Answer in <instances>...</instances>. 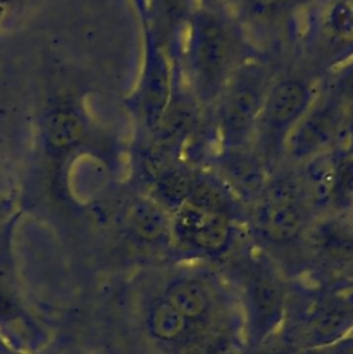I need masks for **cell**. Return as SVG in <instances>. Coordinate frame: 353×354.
Here are the masks:
<instances>
[{"instance_id":"cell-17","label":"cell","mask_w":353,"mask_h":354,"mask_svg":"<svg viewBox=\"0 0 353 354\" xmlns=\"http://www.w3.org/2000/svg\"><path fill=\"white\" fill-rule=\"evenodd\" d=\"M195 180V170L183 160L166 166L145 188V194L170 214L190 196Z\"/></svg>"},{"instance_id":"cell-3","label":"cell","mask_w":353,"mask_h":354,"mask_svg":"<svg viewBox=\"0 0 353 354\" xmlns=\"http://www.w3.org/2000/svg\"><path fill=\"white\" fill-rule=\"evenodd\" d=\"M231 11L198 8L187 28L179 62L181 80L203 109H212L238 66L252 57Z\"/></svg>"},{"instance_id":"cell-7","label":"cell","mask_w":353,"mask_h":354,"mask_svg":"<svg viewBox=\"0 0 353 354\" xmlns=\"http://www.w3.org/2000/svg\"><path fill=\"white\" fill-rule=\"evenodd\" d=\"M314 212L300 176L274 174L251 205V221L257 238L271 246L302 242Z\"/></svg>"},{"instance_id":"cell-19","label":"cell","mask_w":353,"mask_h":354,"mask_svg":"<svg viewBox=\"0 0 353 354\" xmlns=\"http://www.w3.org/2000/svg\"><path fill=\"white\" fill-rule=\"evenodd\" d=\"M293 354H353V330L349 332L345 337L335 342L334 344H329L327 347L310 350V351H302V353H293Z\"/></svg>"},{"instance_id":"cell-26","label":"cell","mask_w":353,"mask_h":354,"mask_svg":"<svg viewBox=\"0 0 353 354\" xmlns=\"http://www.w3.org/2000/svg\"><path fill=\"white\" fill-rule=\"evenodd\" d=\"M347 216H349V218L353 221V207H352V210L349 212V214H347Z\"/></svg>"},{"instance_id":"cell-25","label":"cell","mask_w":353,"mask_h":354,"mask_svg":"<svg viewBox=\"0 0 353 354\" xmlns=\"http://www.w3.org/2000/svg\"><path fill=\"white\" fill-rule=\"evenodd\" d=\"M334 285H336V286H342V288H350V289H353V278H352V279H345V281L335 282Z\"/></svg>"},{"instance_id":"cell-4","label":"cell","mask_w":353,"mask_h":354,"mask_svg":"<svg viewBox=\"0 0 353 354\" xmlns=\"http://www.w3.org/2000/svg\"><path fill=\"white\" fill-rule=\"evenodd\" d=\"M228 256L224 277L242 314L245 350L256 354L278 336L289 283L263 248H239L235 254Z\"/></svg>"},{"instance_id":"cell-22","label":"cell","mask_w":353,"mask_h":354,"mask_svg":"<svg viewBox=\"0 0 353 354\" xmlns=\"http://www.w3.org/2000/svg\"><path fill=\"white\" fill-rule=\"evenodd\" d=\"M11 195H14L8 188H7V180H6V171H4V167L1 165V160H0V202H3L4 199L10 198Z\"/></svg>"},{"instance_id":"cell-1","label":"cell","mask_w":353,"mask_h":354,"mask_svg":"<svg viewBox=\"0 0 353 354\" xmlns=\"http://www.w3.org/2000/svg\"><path fill=\"white\" fill-rule=\"evenodd\" d=\"M242 206L219 174L197 171L190 196L172 213L170 256L179 263L227 257L238 243Z\"/></svg>"},{"instance_id":"cell-21","label":"cell","mask_w":353,"mask_h":354,"mask_svg":"<svg viewBox=\"0 0 353 354\" xmlns=\"http://www.w3.org/2000/svg\"><path fill=\"white\" fill-rule=\"evenodd\" d=\"M138 21H140V25L143 26L147 21V3L148 0H129Z\"/></svg>"},{"instance_id":"cell-10","label":"cell","mask_w":353,"mask_h":354,"mask_svg":"<svg viewBox=\"0 0 353 354\" xmlns=\"http://www.w3.org/2000/svg\"><path fill=\"white\" fill-rule=\"evenodd\" d=\"M353 138V109L336 94L318 86L317 94L291 134L285 158L303 165Z\"/></svg>"},{"instance_id":"cell-13","label":"cell","mask_w":353,"mask_h":354,"mask_svg":"<svg viewBox=\"0 0 353 354\" xmlns=\"http://www.w3.org/2000/svg\"><path fill=\"white\" fill-rule=\"evenodd\" d=\"M302 243L313 260L325 267L353 264V221L345 214H318L306 230Z\"/></svg>"},{"instance_id":"cell-15","label":"cell","mask_w":353,"mask_h":354,"mask_svg":"<svg viewBox=\"0 0 353 354\" xmlns=\"http://www.w3.org/2000/svg\"><path fill=\"white\" fill-rule=\"evenodd\" d=\"M122 225L134 243L169 252L172 214L147 194L136 196L127 205Z\"/></svg>"},{"instance_id":"cell-6","label":"cell","mask_w":353,"mask_h":354,"mask_svg":"<svg viewBox=\"0 0 353 354\" xmlns=\"http://www.w3.org/2000/svg\"><path fill=\"white\" fill-rule=\"evenodd\" d=\"M273 82L269 68L253 55L233 73L212 108L217 153L252 147L256 122Z\"/></svg>"},{"instance_id":"cell-23","label":"cell","mask_w":353,"mask_h":354,"mask_svg":"<svg viewBox=\"0 0 353 354\" xmlns=\"http://www.w3.org/2000/svg\"><path fill=\"white\" fill-rule=\"evenodd\" d=\"M15 3H17V0H0V25L8 17V14L11 12V8L15 6Z\"/></svg>"},{"instance_id":"cell-9","label":"cell","mask_w":353,"mask_h":354,"mask_svg":"<svg viewBox=\"0 0 353 354\" xmlns=\"http://www.w3.org/2000/svg\"><path fill=\"white\" fill-rule=\"evenodd\" d=\"M180 72L166 50L148 29H143V58L133 91L125 106L136 122L138 134L154 136L173 101Z\"/></svg>"},{"instance_id":"cell-24","label":"cell","mask_w":353,"mask_h":354,"mask_svg":"<svg viewBox=\"0 0 353 354\" xmlns=\"http://www.w3.org/2000/svg\"><path fill=\"white\" fill-rule=\"evenodd\" d=\"M0 354H24L17 350H14L11 346L7 344V342L0 336Z\"/></svg>"},{"instance_id":"cell-16","label":"cell","mask_w":353,"mask_h":354,"mask_svg":"<svg viewBox=\"0 0 353 354\" xmlns=\"http://www.w3.org/2000/svg\"><path fill=\"white\" fill-rule=\"evenodd\" d=\"M316 1L317 0H237L231 12L235 11V17L239 22L278 25L306 15Z\"/></svg>"},{"instance_id":"cell-12","label":"cell","mask_w":353,"mask_h":354,"mask_svg":"<svg viewBox=\"0 0 353 354\" xmlns=\"http://www.w3.org/2000/svg\"><path fill=\"white\" fill-rule=\"evenodd\" d=\"M305 17L306 36L328 69L353 57V0H317Z\"/></svg>"},{"instance_id":"cell-8","label":"cell","mask_w":353,"mask_h":354,"mask_svg":"<svg viewBox=\"0 0 353 354\" xmlns=\"http://www.w3.org/2000/svg\"><path fill=\"white\" fill-rule=\"evenodd\" d=\"M317 88L300 76H287L271 83L251 147L270 174L285 158L288 140L313 102Z\"/></svg>"},{"instance_id":"cell-14","label":"cell","mask_w":353,"mask_h":354,"mask_svg":"<svg viewBox=\"0 0 353 354\" xmlns=\"http://www.w3.org/2000/svg\"><path fill=\"white\" fill-rule=\"evenodd\" d=\"M198 8L197 0H148L147 3V21L141 29L151 32L177 69L187 28Z\"/></svg>"},{"instance_id":"cell-5","label":"cell","mask_w":353,"mask_h":354,"mask_svg":"<svg viewBox=\"0 0 353 354\" xmlns=\"http://www.w3.org/2000/svg\"><path fill=\"white\" fill-rule=\"evenodd\" d=\"M353 330V289L334 283L288 285L285 317L278 332L291 353L334 344Z\"/></svg>"},{"instance_id":"cell-18","label":"cell","mask_w":353,"mask_h":354,"mask_svg":"<svg viewBox=\"0 0 353 354\" xmlns=\"http://www.w3.org/2000/svg\"><path fill=\"white\" fill-rule=\"evenodd\" d=\"M321 87L336 94L353 109V57L331 68Z\"/></svg>"},{"instance_id":"cell-11","label":"cell","mask_w":353,"mask_h":354,"mask_svg":"<svg viewBox=\"0 0 353 354\" xmlns=\"http://www.w3.org/2000/svg\"><path fill=\"white\" fill-rule=\"evenodd\" d=\"M18 213L0 236V336L14 350L32 354L46 344V330L26 308L21 296L11 256V238Z\"/></svg>"},{"instance_id":"cell-2","label":"cell","mask_w":353,"mask_h":354,"mask_svg":"<svg viewBox=\"0 0 353 354\" xmlns=\"http://www.w3.org/2000/svg\"><path fill=\"white\" fill-rule=\"evenodd\" d=\"M36 151L57 189L66 188L75 160L87 156L116 173L122 152L118 140L100 126L80 94L58 95L44 106L36 127Z\"/></svg>"},{"instance_id":"cell-20","label":"cell","mask_w":353,"mask_h":354,"mask_svg":"<svg viewBox=\"0 0 353 354\" xmlns=\"http://www.w3.org/2000/svg\"><path fill=\"white\" fill-rule=\"evenodd\" d=\"M201 8L231 11L237 0H197Z\"/></svg>"}]
</instances>
